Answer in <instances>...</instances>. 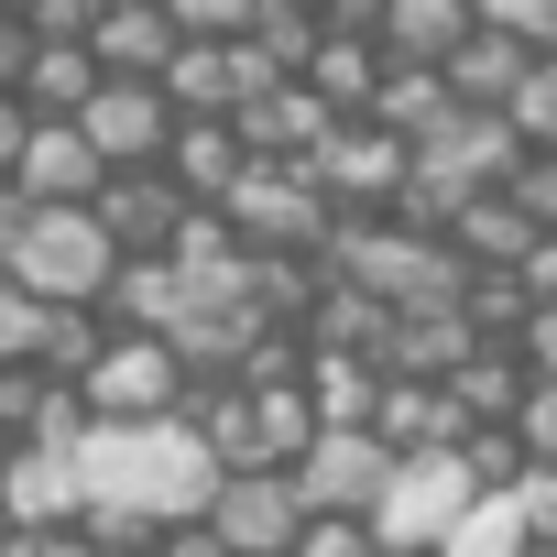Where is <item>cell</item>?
Segmentation results:
<instances>
[{"label": "cell", "mask_w": 557, "mask_h": 557, "mask_svg": "<svg viewBox=\"0 0 557 557\" xmlns=\"http://www.w3.org/2000/svg\"><path fill=\"white\" fill-rule=\"evenodd\" d=\"M66 459H77L88 546H143L164 513H197V492L219 481V459L197 448L186 416H88L66 437Z\"/></svg>", "instance_id": "cell-1"}, {"label": "cell", "mask_w": 557, "mask_h": 557, "mask_svg": "<svg viewBox=\"0 0 557 557\" xmlns=\"http://www.w3.org/2000/svg\"><path fill=\"white\" fill-rule=\"evenodd\" d=\"M318 262L339 273V285L383 296V307H437V296H459V273H470V262L448 251V230H416V219H394V208H350V219H329Z\"/></svg>", "instance_id": "cell-2"}, {"label": "cell", "mask_w": 557, "mask_h": 557, "mask_svg": "<svg viewBox=\"0 0 557 557\" xmlns=\"http://www.w3.org/2000/svg\"><path fill=\"white\" fill-rule=\"evenodd\" d=\"M0 262L23 273L34 307H99L110 273H121V240L99 230V208H23V230H12Z\"/></svg>", "instance_id": "cell-3"}, {"label": "cell", "mask_w": 557, "mask_h": 557, "mask_svg": "<svg viewBox=\"0 0 557 557\" xmlns=\"http://www.w3.org/2000/svg\"><path fill=\"white\" fill-rule=\"evenodd\" d=\"M405 132H383L372 110H350V121H329L296 164L318 175V197H329V219H350V208H394V186H405Z\"/></svg>", "instance_id": "cell-4"}, {"label": "cell", "mask_w": 557, "mask_h": 557, "mask_svg": "<svg viewBox=\"0 0 557 557\" xmlns=\"http://www.w3.org/2000/svg\"><path fill=\"white\" fill-rule=\"evenodd\" d=\"M77 405H88V416H175V405H186L175 339H164V329H110L99 361L77 372Z\"/></svg>", "instance_id": "cell-5"}, {"label": "cell", "mask_w": 557, "mask_h": 557, "mask_svg": "<svg viewBox=\"0 0 557 557\" xmlns=\"http://www.w3.org/2000/svg\"><path fill=\"white\" fill-rule=\"evenodd\" d=\"M470 470H459V448H426V459H394L383 470V492H372V535L383 546H448V524L470 513Z\"/></svg>", "instance_id": "cell-6"}, {"label": "cell", "mask_w": 557, "mask_h": 557, "mask_svg": "<svg viewBox=\"0 0 557 557\" xmlns=\"http://www.w3.org/2000/svg\"><path fill=\"white\" fill-rule=\"evenodd\" d=\"M219 208H230L240 251H318V240H329V197H318L307 164H251Z\"/></svg>", "instance_id": "cell-7"}, {"label": "cell", "mask_w": 557, "mask_h": 557, "mask_svg": "<svg viewBox=\"0 0 557 557\" xmlns=\"http://www.w3.org/2000/svg\"><path fill=\"white\" fill-rule=\"evenodd\" d=\"M197 513L219 524L230 557H285L296 524H307V492H296V470H219L197 492Z\"/></svg>", "instance_id": "cell-8"}, {"label": "cell", "mask_w": 557, "mask_h": 557, "mask_svg": "<svg viewBox=\"0 0 557 557\" xmlns=\"http://www.w3.org/2000/svg\"><path fill=\"white\" fill-rule=\"evenodd\" d=\"M383 470H394V448H383L372 426H318V437L296 448V492H307V513H372Z\"/></svg>", "instance_id": "cell-9"}, {"label": "cell", "mask_w": 557, "mask_h": 557, "mask_svg": "<svg viewBox=\"0 0 557 557\" xmlns=\"http://www.w3.org/2000/svg\"><path fill=\"white\" fill-rule=\"evenodd\" d=\"M77 132L99 143V164H153L164 132H175V99H164L153 77H99L88 110H77Z\"/></svg>", "instance_id": "cell-10"}, {"label": "cell", "mask_w": 557, "mask_h": 557, "mask_svg": "<svg viewBox=\"0 0 557 557\" xmlns=\"http://www.w3.org/2000/svg\"><path fill=\"white\" fill-rule=\"evenodd\" d=\"M153 164L175 175V197L219 208V197L251 175V143L230 132V110H175V132H164V153H153Z\"/></svg>", "instance_id": "cell-11"}, {"label": "cell", "mask_w": 557, "mask_h": 557, "mask_svg": "<svg viewBox=\"0 0 557 557\" xmlns=\"http://www.w3.org/2000/svg\"><path fill=\"white\" fill-rule=\"evenodd\" d=\"M394 459H426V448H459L470 437V416H459V394L448 383H416V372H383L372 383V416H361Z\"/></svg>", "instance_id": "cell-12"}, {"label": "cell", "mask_w": 557, "mask_h": 557, "mask_svg": "<svg viewBox=\"0 0 557 557\" xmlns=\"http://www.w3.org/2000/svg\"><path fill=\"white\" fill-rule=\"evenodd\" d=\"M99 175H110V164H99V143H88L77 121H34L23 153H12V186H23L34 208H88Z\"/></svg>", "instance_id": "cell-13"}, {"label": "cell", "mask_w": 557, "mask_h": 557, "mask_svg": "<svg viewBox=\"0 0 557 557\" xmlns=\"http://www.w3.org/2000/svg\"><path fill=\"white\" fill-rule=\"evenodd\" d=\"M329 121H339V110H329V99H318L307 77H262V88H251V99L230 110V132L251 143V164H296V153H307V143L329 132Z\"/></svg>", "instance_id": "cell-14"}, {"label": "cell", "mask_w": 557, "mask_h": 557, "mask_svg": "<svg viewBox=\"0 0 557 557\" xmlns=\"http://www.w3.org/2000/svg\"><path fill=\"white\" fill-rule=\"evenodd\" d=\"M524 66H535V34H513V23H470V34L437 55V77H448L459 110H503Z\"/></svg>", "instance_id": "cell-15"}, {"label": "cell", "mask_w": 557, "mask_h": 557, "mask_svg": "<svg viewBox=\"0 0 557 557\" xmlns=\"http://www.w3.org/2000/svg\"><path fill=\"white\" fill-rule=\"evenodd\" d=\"M88 208H99V230H110L121 251H164V230L186 219V197H175V175H164V164H110Z\"/></svg>", "instance_id": "cell-16"}, {"label": "cell", "mask_w": 557, "mask_h": 557, "mask_svg": "<svg viewBox=\"0 0 557 557\" xmlns=\"http://www.w3.org/2000/svg\"><path fill=\"white\" fill-rule=\"evenodd\" d=\"M66 513H77L66 437H12V459H0V524H66Z\"/></svg>", "instance_id": "cell-17"}, {"label": "cell", "mask_w": 557, "mask_h": 557, "mask_svg": "<svg viewBox=\"0 0 557 557\" xmlns=\"http://www.w3.org/2000/svg\"><path fill=\"white\" fill-rule=\"evenodd\" d=\"M470 350H481V329L459 318V296H437V307H394V329H383V372H416V383H448Z\"/></svg>", "instance_id": "cell-18"}, {"label": "cell", "mask_w": 557, "mask_h": 557, "mask_svg": "<svg viewBox=\"0 0 557 557\" xmlns=\"http://www.w3.org/2000/svg\"><path fill=\"white\" fill-rule=\"evenodd\" d=\"M88 55H99L110 77H164V55H175V12H164V0H110V12L88 23Z\"/></svg>", "instance_id": "cell-19"}, {"label": "cell", "mask_w": 557, "mask_h": 557, "mask_svg": "<svg viewBox=\"0 0 557 557\" xmlns=\"http://www.w3.org/2000/svg\"><path fill=\"white\" fill-rule=\"evenodd\" d=\"M524 240H535V219L513 208V186H470L448 208V251L459 262H524Z\"/></svg>", "instance_id": "cell-20"}, {"label": "cell", "mask_w": 557, "mask_h": 557, "mask_svg": "<svg viewBox=\"0 0 557 557\" xmlns=\"http://www.w3.org/2000/svg\"><path fill=\"white\" fill-rule=\"evenodd\" d=\"M470 23H481V0H383L372 45H383V55H405V66H437Z\"/></svg>", "instance_id": "cell-21"}, {"label": "cell", "mask_w": 557, "mask_h": 557, "mask_svg": "<svg viewBox=\"0 0 557 557\" xmlns=\"http://www.w3.org/2000/svg\"><path fill=\"white\" fill-rule=\"evenodd\" d=\"M296 77H307V88L350 121V110H372V88H383V45H372V34H318Z\"/></svg>", "instance_id": "cell-22"}, {"label": "cell", "mask_w": 557, "mask_h": 557, "mask_svg": "<svg viewBox=\"0 0 557 557\" xmlns=\"http://www.w3.org/2000/svg\"><path fill=\"white\" fill-rule=\"evenodd\" d=\"M99 77H110V66H99L88 45H45V34H34V66H23V88H12V99H23L34 121H77Z\"/></svg>", "instance_id": "cell-23"}, {"label": "cell", "mask_w": 557, "mask_h": 557, "mask_svg": "<svg viewBox=\"0 0 557 557\" xmlns=\"http://www.w3.org/2000/svg\"><path fill=\"white\" fill-rule=\"evenodd\" d=\"M296 383H307L318 426H361V416H372V383H383V361H372V350H318V339H307V372H296Z\"/></svg>", "instance_id": "cell-24"}, {"label": "cell", "mask_w": 557, "mask_h": 557, "mask_svg": "<svg viewBox=\"0 0 557 557\" xmlns=\"http://www.w3.org/2000/svg\"><path fill=\"white\" fill-rule=\"evenodd\" d=\"M448 110H459V99H448V77H437V66H405V55H383V88H372V121H383V132L426 143Z\"/></svg>", "instance_id": "cell-25"}, {"label": "cell", "mask_w": 557, "mask_h": 557, "mask_svg": "<svg viewBox=\"0 0 557 557\" xmlns=\"http://www.w3.org/2000/svg\"><path fill=\"white\" fill-rule=\"evenodd\" d=\"M329 296V262L318 251H251V307L273 329H307V307Z\"/></svg>", "instance_id": "cell-26"}, {"label": "cell", "mask_w": 557, "mask_h": 557, "mask_svg": "<svg viewBox=\"0 0 557 557\" xmlns=\"http://www.w3.org/2000/svg\"><path fill=\"white\" fill-rule=\"evenodd\" d=\"M448 394H459V416H470V426H513V394H524V361H513V339H481V350L448 372Z\"/></svg>", "instance_id": "cell-27"}, {"label": "cell", "mask_w": 557, "mask_h": 557, "mask_svg": "<svg viewBox=\"0 0 557 557\" xmlns=\"http://www.w3.org/2000/svg\"><path fill=\"white\" fill-rule=\"evenodd\" d=\"M318 34H329V23H318V0H262V12L240 23V45H251L262 66H285V77L307 66V45H318Z\"/></svg>", "instance_id": "cell-28"}, {"label": "cell", "mask_w": 557, "mask_h": 557, "mask_svg": "<svg viewBox=\"0 0 557 557\" xmlns=\"http://www.w3.org/2000/svg\"><path fill=\"white\" fill-rule=\"evenodd\" d=\"M524 307H535V296H524V273H513V262H470V273H459V318H470L481 339H513Z\"/></svg>", "instance_id": "cell-29"}, {"label": "cell", "mask_w": 557, "mask_h": 557, "mask_svg": "<svg viewBox=\"0 0 557 557\" xmlns=\"http://www.w3.org/2000/svg\"><path fill=\"white\" fill-rule=\"evenodd\" d=\"M437 557H524V513H513V492H470V513L448 524Z\"/></svg>", "instance_id": "cell-30"}, {"label": "cell", "mask_w": 557, "mask_h": 557, "mask_svg": "<svg viewBox=\"0 0 557 557\" xmlns=\"http://www.w3.org/2000/svg\"><path fill=\"white\" fill-rule=\"evenodd\" d=\"M513 448H524V470H557V372H524V394H513Z\"/></svg>", "instance_id": "cell-31"}, {"label": "cell", "mask_w": 557, "mask_h": 557, "mask_svg": "<svg viewBox=\"0 0 557 557\" xmlns=\"http://www.w3.org/2000/svg\"><path fill=\"white\" fill-rule=\"evenodd\" d=\"M503 121H513L524 143H557V45H535V66L513 77V99H503Z\"/></svg>", "instance_id": "cell-32"}, {"label": "cell", "mask_w": 557, "mask_h": 557, "mask_svg": "<svg viewBox=\"0 0 557 557\" xmlns=\"http://www.w3.org/2000/svg\"><path fill=\"white\" fill-rule=\"evenodd\" d=\"M285 557H383V535H372V513H307Z\"/></svg>", "instance_id": "cell-33"}, {"label": "cell", "mask_w": 557, "mask_h": 557, "mask_svg": "<svg viewBox=\"0 0 557 557\" xmlns=\"http://www.w3.org/2000/svg\"><path fill=\"white\" fill-rule=\"evenodd\" d=\"M459 470H470L481 492H513V481H524V448H513V426H470V437H459Z\"/></svg>", "instance_id": "cell-34"}, {"label": "cell", "mask_w": 557, "mask_h": 557, "mask_svg": "<svg viewBox=\"0 0 557 557\" xmlns=\"http://www.w3.org/2000/svg\"><path fill=\"white\" fill-rule=\"evenodd\" d=\"M503 186H513V208H524L535 230H557V143H524V164H513Z\"/></svg>", "instance_id": "cell-35"}, {"label": "cell", "mask_w": 557, "mask_h": 557, "mask_svg": "<svg viewBox=\"0 0 557 557\" xmlns=\"http://www.w3.org/2000/svg\"><path fill=\"white\" fill-rule=\"evenodd\" d=\"M34 339H45V307L23 296V273L0 262V361H34Z\"/></svg>", "instance_id": "cell-36"}, {"label": "cell", "mask_w": 557, "mask_h": 557, "mask_svg": "<svg viewBox=\"0 0 557 557\" xmlns=\"http://www.w3.org/2000/svg\"><path fill=\"white\" fill-rule=\"evenodd\" d=\"M143 557H230V546H219V524H208V513H164V524L143 535Z\"/></svg>", "instance_id": "cell-37"}, {"label": "cell", "mask_w": 557, "mask_h": 557, "mask_svg": "<svg viewBox=\"0 0 557 557\" xmlns=\"http://www.w3.org/2000/svg\"><path fill=\"white\" fill-rule=\"evenodd\" d=\"M110 12V0H23V23L45 34V45H88V23Z\"/></svg>", "instance_id": "cell-38"}, {"label": "cell", "mask_w": 557, "mask_h": 557, "mask_svg": "<svg viewBox=\"0 0 557 557\" xmlns=\"http://www.w3.org/2000/svg\"><path fill=\"white\" fill-rule=\"evenodd\" d=\"M513 361H524V372H557V296H535V307L513 318Z\"/></svg>", "instance_id": "cell-39"}, {"label": "cell", "mask_w": 557, "mask_h": 557, "mask_svg": "<svg viewBox=\"0 0 557 557\" xmlns=\"http://www.w3.org/2000/svg\"><path fill=\"white\" fill-rule=\"evenodd\" d=\"M513 513H524V546H557V470H524L513 481Z\"/></svg>", "instance_id": "cell-40"}, {"label": "cell", "mask_w": 557, "mask_h": 557, "mask_svg": "<svg viewBox=\"0 0 557 557\" xmlns=\"http://www.w3.org/2000/svg\"><path fill=\"white\" fill-rule=\"evenodd\" d=\"M164 12H175V34H240L262 0H164Z\"/></svg>", "instance_id": "cell-41"}, {"label": "cell", "mask_w": 557, "mask_h": 557, "mask_svg": "<svg viewBox=\"0 0 557 557\" xmlns=\"http://www.w3.org/2000/svg\"><path fill=\"white\" fill-rule=\"evenodd\" d=\"M34 394H45V372H34V361H0V437H23Z\"/></svg>", "instance_id": "cell-42"}, {"label": "cell", "mask_w": 557, "mask_h": 557, "mask_svg": "<svg viewBox=\"0 0 557 557\" xmlns=\"http://www.w3.org/2000/svg\"><path fill=\"white\" fill-rule=\"evenodd\" d=\"M481 23H513V34L546 45V34H557V0H481Z\"/></svg>", "instance_id": "cell-43"}, {"label": "cell", "mask_w": 557, "mask_h": 557, "mask_svg": "<svg viewBox=\"0 0 557 557\" xmlns=\"http://www.w3.org/2000/svg\"><path fill=\"white\" fill-rule=\"evenodd\" d=\"M23 66H34V23L0 12V88H23Z\"/></svg>", "instance_id": "cell-44"}, {"label": "cell", "mask_w": 557, "mask_h": 557, "mask_svg": "<svg viewBox=\"0 0 557 557\" xmlns=\"http://www.w3.org/2000/svg\"><path fill=\"white\" fill-rule=\"evenodd\" d=\"M513 273H524V296H557V230H535V240H524V262H513Z\"/></svg>", "instance_id": "cell-45"}, {"label": "cell", "mask_w": 557, "mask_h": 557, "mask_svg": "<svg viewBox=\"0 0 557 557\" xmlns=\"http://www.w3.org/2000/svg\"><path fill=\"white\" fill-rule=\"evenodd\" d=\"M318 23H329V34H372V23H383V0H318Z\"/></svg>", "instance_id": "cell-46"}, {"label": "cell", "mask_w": 557, "mask_h": 557, "mask_svg": "<svg viewBox=\"0 0 557 557\" xmlns=\"http://www.w3.org/2000/svg\"><path fill=\"white\" fill-rule=\"evenodd\" d=\"M23 132H34V110H23L12 88H0V175H12V153H23Z\"/></svg>", "instance_id": "cell-47"}, {"label": "cell", "mask_w": 557, "mask_h": 557, "mask_svg": "<svg viewBox=\"0 0 557 557\" xmlns=\"http://www.w3.org/2000/svg\"><path fill=\"white\" fill-rule=\"evenodd\" d=\"M23 208H34V197H23L12 175H0V251H12V230H23Z\"/></svg>", "instance_id": "cell-48"}, {"label": "cell", "mask_w": 557, "mask_h": 557, "mask_svg": "<svg viewBox=\"0 0 557 557\" xmlns=\"http://www.w3.org/2000/svg\"><path fill=\"white\" fill-rule=\"evenodd\" d=\"M383 557H437V546H383Z\"/></svg>", "instance_id": "cell-49"}, {"label": "cell", "mask_w": 557, "mask_h": 557, "mask_svg": "<svg viewBox=\"0 0 557 557\" xmlns=\"http://www.w3.org/2000/svg\"><path fill=\"white\" fill-rule=\"evenodd\" d=\"M99 557H143V546H99Z\"/></svg>", "instance_id": "cell-50"}, {"label": "cell", "mask_w": 557, "mask_h": 557, "mask_svg": "<svg viewBox=\"0 0 557 557\" xmlns=\"http://www.w3.org/2000/svg\"><path fill=\"white\" fill-rule=\"evenodd\" d=\"M524 557H557V546H524Z\"/></svg>", "instance_id": "cell-51"}, {"label": "cell", "mask_w": 557, "mask_h": 557, "mask_svg": "<svg viewBox=\"0 0 557 557\" xmlns=\"http://www.w3.org/2000/svg\"><path fill=\"white\" fill-rule=\"evenodd\" d=\"M0 12H23V0H0Z\"/></svg>", "instance_id": "cell-52"}, {"label": "cell", "mask_w": 557, "mask_h": 557, "mask_svg": "<svg viewBox=\"0 0 557 557\" xmlns=\"http://www.w3.org/2000/svg\"><path fill=\"white\" fill-rule=\"evenodd\" d=\"M0 459H12V437H0Z\"/></svg>", "instance_id": "cell-53"}]
</instances>
